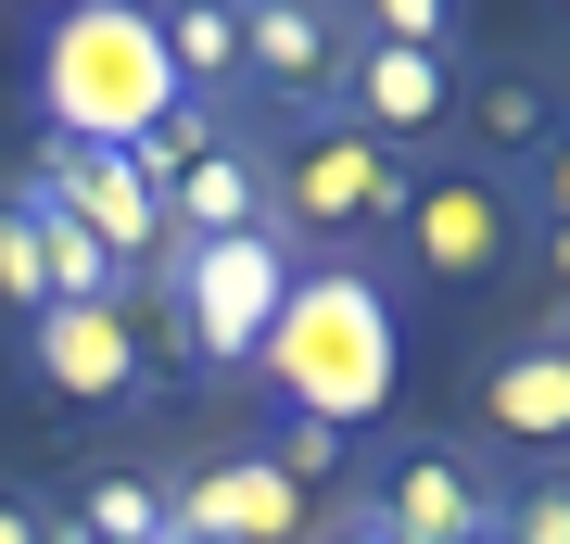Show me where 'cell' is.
Wrapping results in <instances>:
<instances>
[{
  "instance_id": "6da1fadb",
  "label": "cell",
  "mask_w": 570,
  "mask_h": 544,
  "mask_svg": "<svg viewBox=\"0 0 570 544\" xmlns=\"http://www.w3.org/2000/svg\"><path fill=\"white\" fill-rule=\"evenodd\" d=\"M254 380H266V418H317V431L355 444L393 405V380H406V304H393V279L381 266H292Z\"/></svg>"
},
{
  "instance_id": "7a4b0ae2",
  "label": "cell",
  "mask_w": 570,
  "mask_h": 544,
  "mask_svg": "<svg viewBox=\"0 0 570 544\" xmlns=\"http://www.w3.org/2000/svg\"><path fill=\"white\" fill-rule=\"evenodd\" d=\"M165 115H178V77L140 0H77L39 26V127L63 152H140Z\"/></svg>"
},
{
  "instance_id": "3957f363",
  "label": "cell",
  "mask_w": 570,
  "mask_h": 544,
  "mask_svg": "<svg viewBox=\"0 0 570 544\" xmlns=\"http://www.w3.org/2000/svg\"><path fill=\"white\" fill-rule=\"evenodd\" d=\"M393 279H419V291H494L508 266L532 254V216H520V178L508 165H482V152H419L406 165V216H393Z\"/></svg>"
},
{
  "instance_id": "277c9868",
  "label": "cell",
  "mask_w": 570,
  "mask_h": 544,
  "mask_svg": "<svg viewBox=\"0 0 570 544\" xmlns=\"http://www.w3.org/2000/svg\"><path fill=\"white\" fill-rule=\"evenodd\" d=\"M292 254L279 228H254V241H165L153 254V304L165 329H178V380H242L266 355V329H279V291H292Z\"/></svg>"
},
{
  "instance_id": "5b68a950",
  "label": "cell",
  "mask_w": 570,
  "mask_h": 544,
  "mask_svg": "<svg viewBox=\"0 0 570 544\" xmlns=\"http://www.w3.org/2000/svg\"><path fill=\"white\" fill-rule=\"evenodd\" d=\"M393 216H406V152H381L367 127H305L279 152L266 228L305 266H367V241H393Z\"/></svg>"
},
{
  "instance_id": "8992f818",
  "label": "cell",
  "mask_w": 570,
  "mask_h": 544,
  "mask_svg": "<svg viewBox=\"0 0 570 544\" xmlns=\"http://www.w3.org/2000/svg\"><path fill=\"white\" fill-rule=\"evenodd\" d=\"M343 63H355V13L330 0H242V89L266 140H305V127H343Z\"/></svg>"
},
{
  "instance_id": "52a82bcc",
  "label": "cell",
  "mask_w": 570,
  "mask_h": 544,
  "mask_svg": "<svg viewBox=\"0 0 570 544\" xmlns=\"http://www.w3.org/2000/svg\"><path fill=\"white\" fill-rule=\"evenodd\" d=\"M26 380L51 405H77V418H127V405L165 393V367L140 343V304H51V317H26Z\"/></svg>"
},
{
  "instance_id": "ba28073f",
  "label": "cell",
  "mask_w": 570,
  "mask_h": 544,
  "mask_svg": "<svg viewBox=\"0 0 570 544\" xmlns=\"http://www.w3.org/2000/svg\"><path fill=\"white\" fill-rule=\"evenodd\" d=\"M26 190H39L51 216L77 228V241H102L127 279H153V254H165V202L140 190V165H127V152H63V140H39Z\"/></svg>"
},
{
  "instance_id": "9c48e42d",
  "label": "cell",
  "mask_w": 570,
  "mask_h": 544,
  "mask_svg": "<svg viewBox=\"0 0 570 544\" xmlns=\"http://www.w3.org/2000/svg\"><path fill=\"white\" fill-rule=\"evenodd\" d=\"M456 101H469V77H456V51H393V39H355V63H343V127H367L381 152H444V127H456Z\"/></svg>"
},
{
  "instance_id": "30bf717a",
  "label": "cell",
  "mask_w": 570,
  "mask_h": 544,
  "mask_svg": "<svg viewBox=\"0 0 570 544\" xmlns=\"http://www.w3.org/2000/svg\"><path fill=\"white\" fill-rule=\"evenodd\" d=\"M317 506L266 456H204L190 482H165V544H305Z\"/></svg>"
},
{
  "instance_id": "8fae6325",
  "label": "cell",
  "mask_w": 570,
  "mask_h": 544,
  "mask_svg": "<svg viewBox=\"0 0 570 544\" xmlns=\"http://www.w3.org/2000/svg\"><path fill=\"white\" fill-rule=\"evenodd\" d=\"M482 482L494 468H469L456 444H393L381 482H355V494L381 520V544H482Z\"/></svg>"
},
{
  "instance_id": "7c38bea8",
  "label": "cell",
  "mask_w": 570,
  "mask_h": 544,
  "mask_svg": "<svg viewBox=\"0 0 570 544\" xmlns=\"http://www.w3.org/2000/svg\"><path fill=\"white\" fill-rule=\"evenodd\" d=\"M469 405H482V431L508 444V468H570V367L546 343H494L469 367Z\"/></svg>"
},
{
  "instance_id": "4fadbf2b",
  "label": "cell",
  "mask_w": 570,
  "mask_h": 544,
  "mask_svg": "<svg viewBox=\"0 0 570 544\" xmlns=\"http://www.w3.org/2000/svg\"><path fill=\"white\" fill-rule=\"evenodd\" d=\"M266 190H279V140L228 127L216 152H190L165 178V241H254L266 228Z\"/></svg>"
},
{
  "instance_id": "5bb4252c",
  "label": "cell",
  "mask_w": 570,
  "mask_h": 544,
  "mask_svg": "<svg viewBox=\"0 0 570 544\" xmlns=\"http://www.w3.org/2000/svg\"><path fill=\"white\" fill-rule=\"evenodd\" d=\"M153 39H165V77H178L190 115L254 127V89H242V0H165ZM254 140H266V127H254Z\"/></svg>"
},
{
  "instance_id": "9a60e30c",
  "label": "cell",
  "mask_w": 570,
  "mask_h": 544,
  "mask_svg": "<svg viewBox=\"0 0 570 544\" xmlns=\"http://www.w3.org/2000/svg\"><path fill=\"white\" fill-rule=\"evenodd\" d=\"M456 115H469V140H456V152H482V165H508V178H520V165L570 127V89L546 77V63H508V77H482Z\"/></svg>"
},
{
  "instance_id": "2e32d148",
  "label": "cell",
  "mask_w": 570,
  "mask_h": 544,
  "mask_svg": "<svg viewBox=\"0 0 570 544\" xmlns=\"http://www.w3.org/2000/svg\"><path fill=\"white\" fill-rule=\"evenodd\" d=\"M51 520L77 544H165V482H153V468H89Z\"/></svg>"
},
{
  "instance_id": "e0dca14e",
  "label": "cell",
  "mask_w": 570,
  "mask_h": 544,
  "mask_svg": "<svg viewBox=\"0 0 570 544\" xmlns=\"http://www.w3.org/2000/svg\"><path fill=\"white\" fill-rule=\"evenodd\" d=\"M482 544H570V468H494L482 482Z\"/></svg>"
},
{
  "instance_id": "ac0fdd59",
  "label": "cell",
  "mask_w": 570,
  "mask_h": 544,
  "mask_svg": "<svg viewBox=\"0 0 570 544\" xmlns=\"http://www.w3.org/2000/svg\"><path fill=\"white\" fill-rule=\"evenodd\" d=\"M0 317H51V254H39V216H26V190H0Z\"/></svg>"
},
{
  "instance_id": "d6986e66",
  "label": "cell",
  "mask_w": 570,
  "mask_h": 544,
  "mask_svg": "<svg viewBox=\"0 0 570 544\" xmlns=\"http://www.w3.org/2000/svg\"><path fill=\"white\" fill-rule=\"evenodd\" d=\"M355 39H393V51H456L469 26H456V0H367V13H355Z\"/></svg>"
},
{
  "instance_id": "ffe728a7",
  "label": "cell",
  "mask_w": 570,
  "mask_h": 544,
  "mask_svg": "<svg viewBox=\"0 0 570 544\" xmlns=\"http://www.w3.org/2000/svg\"><path fill=\"white\" fill-rule=\"evenodd\" d=\"M343 431H317V418H279V431H266V468H279V482L292 494H317V482H343Z\"/></svg>"
},
{
  "instance_id": "44dd1931",
  "label": "cell",
  "mask_w": 570,
  "mask_h": 544,
  "mask_svg": "<svg viewBox=\"0 0 570 544\" xmlns=\"http://www.w3.org/2000/svg\"><path fill=\"white\" fill-rule=\"evenodd\" d=\"M520 216H532V241H546V228H570V127L520 165Z\"/></svg>"
},
{
  "instance_id": "7402d4cb",
  "label": "cell",
  "mask_w": 570,
  "mask_h": 544,
  "mask_svg": "<svg viewBox=\"0 0 570 544\" xmlns=\"http://www.w3.org/2000/svg\"><path fill=\"white\" fill-rule=\"evenodd\" d=\"M305 544H381V520H367V494H343L330 520H305Z\"/></svg>"
},
{
  "instance_id": "603a6c76",
  "label": "cell",
  "mask_w": 570,
  "mask_h": 544,
  "mask_svg": "<svg viewBox=\"0 0 570 544\" xmlns=\"http://www.w3.org/2000/svg\"><path fill=\"white\" fill-rule=\"evenodd\" d=\"M0 544H51V506L13 494V482H0Z\"/></svg>"
},
{
  "instance_id": "cb8c5ba5",
  "label": "cell",
  "mask_w": 570,
  "mask_h": 544,
  "mask_svg": "<svg viewBox=\"0 0 570 544\" xmlns=\"http://www.w3.org/2000/svg\"><path fill=\"white\" fill-rule=\"evenodd\" d=\"M532 254H546V266H558V304H570V228H546V241H532Z\"/></svg>"
},
{
  "instance_id": "d4e9b609",
  "label": "cell",
  "mask_w": 570,
  "mask_h": 544,
  "mask_svg": "<svg viewBox=\"0 0 570 544\" xmlns=\"http://www.w3.org/2000/svg\"><path fill=\"white\" fill-rule=\"evenodd\" d=\"M532 343H546V355H558V367H570V304H558V317H546V329H532Z\"/></svg>"
}]
</instances>
